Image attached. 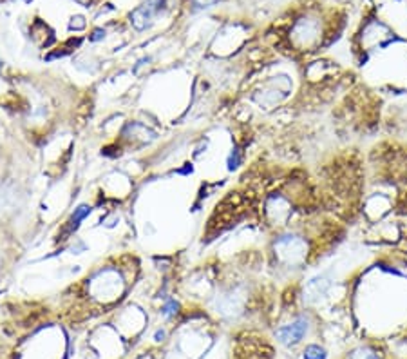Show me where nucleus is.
<instances>
[{
	"mask_svg": "<svg viewBox=\"0 0 407 359\" xmlns=\"http://www.w3.org/2000/svg\"><path fill=\"white\" fill-rule=\"evenodd\" d=\"M163 10V0H147L133 13V26L136 29H145L156 19V15Z\"/></svg>",
	"mask_w": 407,
	"mask_h": 359,
	"instance_id": "f257e3e1",
	"label": "nucleus"
},
{
	"mask_svg": "<svg viewBox=\"0 0 407 359\" xmlns=\"http://www.w3.org/2000/svg\"><path fill=\"white\" fill-rule=\"evenodd\" d=\"M320 24L317 19H302L299 20L297 26H295V38L299 40V44L302 46H311V44H317L320 40Z\"/></svg>",
	"mask_w": 407,
	"mask_h": 359,
	"instance_id": "f03ea898",
	"label": "nucleus"
},
{
	"mask_svg": "<svg viewBox=\"0 0 407 359\" xmlns=\"http://www.w3.org/2000/svg\"><path fill=\"white\" fill-rule=\"evenodd\" d=\"M281 256L288 263H297L306 258V244L295 236H288L286 239L279 241Z\"/></svg>",
	"mask_w": 407,
	"mask_h": 359,
	"instance_id": "7ed1b4c3",
	"label": "nucleus"
},
{
	"mask_svg": "<svg viewBox=\"0 0 407 359\" xmlns=\"http://www.w3.org/2000/svg\"><path fill=\"white\" fill-rule=\"evenodd\" d=\"M304 332H306V323L297 321L293 323V325H288V327L281 328L277 334H279L281 341H284V343H295V341H299L304 336Z\"/></svg>",
	"mask_w": 407,
	"mask_h": 359,
	"instance_id": "20e7f679",
	"label": "nucleus"
},
{
	"mask_svg": "<svg viewBox=\"0 0 407 359\" xmlns=\"http://www.w3.org/2000/svg\"><path fill=\"white\" fill-rule=\"evenodd\" d=\"M306 359H324V350H320L319 346H310L304 354Z\"/></svg>",
	"mask_w": 407,
	"mask_h": 359,
	"instance_id": "39448f33",
	"label": "nucleus"
},
{
	"mask_svg": "<svg viewBox=\"0 0 407 359\" xmlns=\"http://www.w3.org/2000/svg\"><path fill=\"white\" fill-rule=\"evenodd\" d=\"M351 359H379L373 352H367V350H358L351 356Z\"/></svg>",
	"mask_w": 407,
	"mask_h": 359,
	"instance_id": "423d86ee",
	"label": "nucleus"
}]
</instances>
